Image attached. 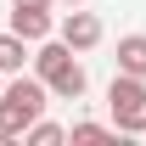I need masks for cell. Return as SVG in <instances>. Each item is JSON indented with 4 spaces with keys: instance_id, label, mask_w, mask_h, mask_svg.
<instances>
[{
    "instance_id": "cell-1",
    "label": "cell",
    "mask_w": 146,
    "mask_h": 146,
    "mask_svg": "<svg viewBox=\"0 0 146 146\" xmlns=\"http://www.w3.org/2000/svg\"><path fill=\"white\" fill-rule=\"evenodd\" d=\"M28 62H34V79L51 90V101H79V96L90 90V73H84V62H79V51H68L62 39H39L34 51H28Z\"/></svg>"
},
{
    "instance_id": "cell-2",
    "label": "cell",
    "mask_w": 146,
    "mask_h": 146,
    "mask_svg": "<svg viewBox=\"0 0 146 146\" xmlns=\"http://www.w3.org/2000/svg\"><path fill=\"white\" fill-rule=\"evenodd\" d=\"M45 107H51V90L39 84L34 73L28 68L11 73V79L0 84V141H23V129L34 124Z\"/></svg>"
},
{
    "instance_id": "cell-3",
    "label": "cell",
    "mask_w": 146,
    "mask_h": 146,
    "mask_svg": "<svg viewBox=\"0 0 146 146\" xmlns=\"http://www.w3.org/2000/svg\"><path fill=\"white\" fill-rule=\"evenodd\" d=\"M107 112L118 135H146V79L135 73H112L107 84Z\"/></svg>"
},
{
    "instance_id": "cell-4",
    "label": "cell",
    "mask_w": 146,
    "mask_h": 146,
    "mask_svg": "<svg viewBox=\"0 0 146 146\" xmlns=\"http://www.w3.org/2000/svg\"><path fill=\"white\" fill-rule=\"evenodd\" d=\"M101 34H107V28H101V17H96V11H84V6H68V11H62V23H56V39H62V45H68V51H96V45H101Z\"/></svg>"
},
{
    "instance_id": "cell-5",
    "label": "cell",
    "mask_w": 146,
    "mask_h": 146,
    "mask_svg": "<svg viewBox=\"0 0 146 146\" xmlns=\"http://www.w3.org/2000/svg\"><path fill=\"white\" fill-rule=\"evenodd\" d=\"M11 34H23L28 45L51 39V34H56V17H51V6H11Z\"/></svg>"
},
{
    "instance_id": "cell-6",
    "label": "cell",
    "mask_w": 146,
    "mask_h": 146,
    "mask_svg": "<svg viewBox=\"0 0 146 146\" xmlns=\"http://www.w3.org/2000/svg\"><path fill=\"white\" fill-rule=\"evenodd\" d=\"M118 73L146 79V34H124L118 39Z\"/></svg>"
},
{
    "instance_id": "cell-7",
    "label": "cell",
    "mask_w": 146,
    "mask_h": 146,
    "mask_svg": "<svg viewBox=\"0 0 146 146\" xmlns=\"http://www.w3.org/2000/svg\"><path fill=\"white\" fill-rule=\"evenodd\" d=\"M23 68H28V39L6 28V34H0V73L11 79V73H23Z\"/></svg>"
},
{
    "instance_id": "cell-8",
    "label": "cell",
    "mask_w": 146,
    "mask_h": 146,
    "mask_svg": "<svg viewBox=\"0 0 146 146\" xmlns=\"http://www.w3.org/2000/svg\"><path fill=\"white\" fill-rule=\"evenodd\" d=\"M23 141H28V146H62V141H68V129H62V124H51V118L39 112L34 124L23 129Z\"/></svg>"
},
{
    "instance_id": "cell-9",
    "label": "cell",
    "mask_w": 146,
    "mask_h": 146,
    "mask_svg": "<svg viewBox=\"0 0 146 146\" xmlns=\"http://www.w3.org/2000/svg\"><path fill=\"white\" fill-rule=\"evenodd\" d=\"M107 135H118L112 124H96V118H79V124L68 129V141H107Z\"/></svg>"
},
{
    "instance_id": "cell-10",
    "label": "cell",
    "mask_w": 146,
    "mask_h": 146,
    "mask_svg": "<svg viewBox=\"0 0 146 146\" xmlns=\"http://www.w3.org/2000/svg\"><path fill=\"white\" fill-rule=\"evenodd\" d=\"M11 6H56V0H11Z\"/></svg>"
},
{
    "instance_id": "cell-11",
    "label": "cell",
    "mask_w": 146,
    "mask_h": 146,
    "mask_svg": "<svg viewBox=\"0 0 146 146\" xmlns=\"http://www.w3.org/2000/svg\"><path fill=\"white\" fill-rule=\"evenodd\" d=\"M56 6H84V0H56Z\"/></svg>"
},
{
    "instance_id": "cell-12",
    "label": "cell",
    "mask_w": 146,
    "mask_h": 146,
    "mask_svg": "<svg viewBox=\"0 0 146 146\" xmlns=\"http://www.w3.org/2000/svg\"><path fill=\"white\" fill-rule=\"evenodd\" d=\"M0 84H6V73H0Z\"/></svg>"
}]
</instances>
